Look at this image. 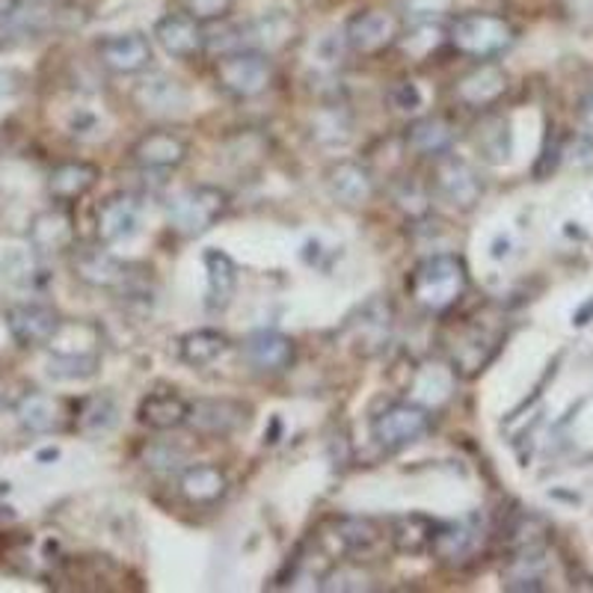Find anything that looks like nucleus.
<instances>
[{
	"label": "nucleus",
	"instance_id": "8",
	"mask_svg": "<svg viewBox=\"0 0 593 593\" xmlns=\"http://www.w3.org/2000/svg\"><path fill=\"white\" fill-rule=\"evenodd\" d=\"M143 228V202L134 194L108 196L96 211V232L101 244H125L140 235Z\"/></svg>",
	"mask_w": 593,
	"mask_h": 593
},
{
	"label": "nucleus",
	"instance_id": "41",
	"mask_svg": "<svg viewBox=\"0 0 593 593\" xmlns=\"http://www.w3.org/2000/svg\"><path fill=\"white\" fill-rule=\"evenodd\" d=\"M582 113H584V119H591V122H593V92L588 96V101H584Z\"/></svg>",
	"mask_w": 593,
	"mask_h": 593
},
{
	"label": "nucleus",
	"instance_id": "28",
	"mask_svg": "<svg viewBox=\"0 0 593 593\" xmlns=\"http://www.w3.org/2000/svg\"><path fill=\"white\" fill-rule=\"evenodd\" d=\"M454 143V125L445 116H424L416 119L410 128H407V146H410L416 155H424V158H443L448 155Z\"/></svg>",
	"mask_w": 593,
	"mask_h": 593
},
{
	"label": "nucleus",
	"instance_id": "5",
	"mask_svg": "<svg viewBox=\"0 0 593 593\" xmlns=\"http://www.w3.org/2000/svg\"><path fill=\"white\" fill-rule=\"evenodd\" d=\"M371 431L386 452H398L419 443L421 436L431 431V412L419 404H392L374 419Z\"/></svg>",
	"mask_w": 593,
	"mask_h": 593
},
{
	"label": "nucleus",
	"instance_id": "2",
	"mask_svg": "<svg viewBox=\"0 0 593 593\" xmlns=\"http://www.w3.org/2000/svg\"><path fill=\"white\" fill-rule=\"evenodd\" d=\"M448 39H452V45L460 54L474 57V60H490V57L505 54L507 48L514 45V39H517V30L502 15L466 12L460 18H454Z\"/></svg>",
	"mask_w": 593,
	"mask_h": 593
},
{
	"label": "nucleus",
	"instance_id": "21",
	"mask_svg": "<svg viewBox=\"0 0 593 593\" xmlns=\"http://www.w3.org/2000/svg\"><path fill=\"white\" fill-rule=\"evenodd\" d=\"M187 412H190V404L175 388H158L140 400L137 419L149 431H175V428L187 424Z\"/></svg>",
	"mask_w": 593,
	"mask_h": 593
},
{
	"label": "nucleus",
	"instance_id": "12",
	"mask_svg": "<svg viewBox=\"0 0 593 593\" xmlns=\"http://www.w3.org/2000/svg\"><path fill=\"white\" fill-rule=\"evenodd\" d=\"M433 182H436L440 196L457 211H472L484 196V184L472 170V163L460 161V158L443 155V161L436 163V178Z\"/></svg>",
	"mask_w": 593,
	"mask_h": 593
},
{
	"label": "nucleus",
	"instance_id": "11",
	"mask_svg": "<svg viewBox=\"0 0 593 593\" xmlns=\"http://www.w3.org/2000/svg\"><path fill=\"white\" fill-rule=\"evenodd\" d=\"M398 18L386 10L356 12L345 27V42L356 54H380L383 48L398 39Z\"/></svg>",
	"mask_w": 593,
	"mask_h": 593
},
{
	"label": "nucleus",
	"instance_id": "10",
	"mask_svg": "<svg viewBox=\"0 0 593 593\" xmlns=\"http://www.w3.org/2000/svg\"><path fill=\"white\" fill-rule=\"evenodd\" d=\"M77 280H84L92 288L104 292H137V280L131 273V264H125L116 256H110L108 249H84L75 256Z\"/></svg>",
	"mask_w": 593,
	"mask_h": 593
},
{
	"label": "nucleus",
	"instance_id": "20",
	"mask_svg": "<svg viewBox=\"0 0 593 593\" xmlns=\"http://www.w3.org/2000/svg\"><path fill=\"white\" fill-rule=\"evenodd\" d=\"M326 187L347 208L366 206L374 196V178L368 173V166H362L359 161L333 163L330 173H326Z\"/></svg>",
	"mask_w": 593,
	"mask_h": 593
},
{
	"label": "nucleus",
	"instance_id": "36",
	"mask_svg": "<svg viewBox=\"0 0 593 593\" xmlns=\"http://www.w3.org/2000/svg\"><path fill=\"white\" fill-rule=\"evenodd\" d=\"M39 252H12L10 261H7V276H10L15 285H22V288H39L48 282V273L39 264Z\"/></svg>",
	"mask_w": 593,
	"mask_h": 593
},
{
	"label": "nucleus",
	"instance_id": "16",
	"mask_svg": "<svg viewBox=\"0 0 593 593\" xmlns=\"http://www.w3.org/2000/svg\"><path fill=\"white\" fill-rule=\"evenodd\" d=\"M155 39L166 54L178 57V60L202 54L208 42L202 24L190 15H163L161 22L155 24Z\"/></svg>",
	"mask_w": 593,
	"mask_h": 593
},
{
	"label": "nucleus",
	"instance_id": "26",
	"mask_svg": "<svg viewBox=\"0 0 593 593\" xmlns=\"http://www.w3.org/2000/svg\"><path fill=\"white\" fill-rule=\"evenodd\" d=\"M383 538L386 534L380 531L378 522L368 517H345L335 522V543L354 561H362L368 555H374Z\"/></svg>",
	"mask_w": 593,
	"mask_h": 593
},
{
	"label": "nucleus",
	"instance_id": "23",
	"mask_svg": "<svg viewBox=\"0 0 593 593\" xmlns=\"http://www.w3.org/2000/svg\"><path fill=\"white\" fill-rule=\"evenodd\" d=\"M101 178V170L89 161H65L51 170L48 175V194L57 202H75L81 196H87Z\"/></svg>",
	"mask_w": 593,
	"mask_h": 593
},
{
	"label": "nucleus",
	"instance_id": "31",
	"mask_svg": "<svg viewBox=\"0 0 593 593\" xmlns=\"http://www.w3.org/2000/svg\"><path fill=\"white\" fill-rule=\"evenodd\" d=\"M388 326H392V309H388V302H366L359 309V314L350 318V330H356L354 345H359L362 354H374L383 345V335H388Z\"/></svg>",
	"mask_w": 593,
	"mask_h": 593
},
{
	"label": "nucleus",
	"instance_id": "37",
	"mask_svg": "<svg viewBox=\"0 0 593 593\" xmlns=\"http://www.w3.org/2000/svg\"><path fill=\"white\" fill-rule=\"evenodd\" d=\"M371 576L362 572L354 564H342V567H335L330 576L321 584V591H371Z\"/></svg>",
	"mask_w": 593,
	"mask_h": 593
},
{
	"label": "nucleus",
	"instance_id": "14",
	"mask_svg": "<svg viewBox=\"0 0 593 593\" xmlns=\"http://www.w3.org/2000/svg\"><path fill=\"white\" fill-rule=\"evenodd\" d=\"M98 60L113 75H137L151 63V42L143 33H116L98 42Z\"/></svg>",
	"mask_w": 593,
	"mask_h": 593
},
{
	"label": "nucleus",
	"instance_id": "19",
	"mask_svg": "<svg viewBox=\"0 0 593 593\" xmlns=\"http://www.w3.org/2000/svg\"><path fill=\"white\" fill-rule=\"evenodd\" d=\"M505 89H507L505 69H498V65L493 63H484L457 81L454 96H457V101L466 104V108L481 110L490 108V104H496L498 98L505 96Z\"/></svg>",
	"mask_w": 593,
	"mask_h": 593
},
{
	"label": "nucleus",
	"instance_id": "29",
	"mask_svg": "<svg viewBox=\"0 0 593 593\" xmlns=\"http://www.w3.org/2000/svg\"><path fill=\"white\" fill-rule=\"evenodd\" d=\"M433 531H436V522L424 514H404V517L392 519V531H388V540L392 546L400 555H424L431 552Z\"/></svg>",
	"mask_w": 593,
	"mask_h": 593
},
{
	"label": "nucleus",
	"instance_id": "32",
	"mask_svg": "<svg viewBox=\"0 0 593 593\" xmlns=\"http://www.w3.org/2000/svg\"><path fill=\"white\" fill-rule=\"evenodd\" d=\"M228 350V335L220 330H194L178 342V356L184 366L208 368L214 366L220 356Z\"/></svg>",
	"mask_w": 593,
	"mask_h": 593
},
{
	"label": "nucleus",
	"instance_id": "1",
	"mask_svg": "<svg viewBox=\"0 0 593 593\" xmlns=\"http://www.w3.org/2000/svg\"><path fill=\"white\" fill-rule=\"evenodd\" d=\"M469 288V273L460 256L454 252H433L416 264L410 276L412 300L428 312H445L460 300Z\"/></svg>",
	"mask_w": 593,
	"mask_h": 593
},
{
	"label": "nucleus",
	"instance_id": "24",
	"mask_svg": "<svg viewBox=\"0 0 593 593\" xmlns=\"http://www.w3.org/2000/svg\"><path fill=\"white\" fill-rule=\"evenodd\" d=\"M228 478L220 466L211 464H194L187 466L178 478V493H182L190 505H214L226 496Z\"/></svg>",
	"mask_w": 593,
	"mask_h": 593
},
{
	"label": "nucleus",
	"instance_id": "9",
	"mask_svg": "<svg viewBox=\"0 0 593 593\" xmlns=\"http://www.w3.org/2000/svg\"><path fill=\"white\" fill-rule=\"evenodd\" d=\"M134 101L149 116H182L184 110L190 108V89L184 87L178 77L155 72V75L143 77L140 84L134 87Z\"/></svg>",
	"mask_w": 593,
	"mask_h": 593
},
{
	"label": "nucleus",
	"instance_id": "22",
	"mask_svg": "<svg viewBox=\"0 0 593 593\" xmlns=\"http://www.w3.org/2000/svg\"><path fill=\"white\" fill-rule=\"evenodd\" d=\"M202 264H206V302L211 312H223L237 288V268L232 256L223 249H206L202 252Z\"/></svg>",
	"mask_w": 593,
	"mask_h": 593
},
{
	"label": "nucleus",
	"instance_id": "6",
	"mask_svg": "<svg viewBox=\"0 0 593 593\" xmlns=\"http://www.w3.org/2000/svg\"><path fill=\"white\" fill-rule=\"evenodd\" d=\"M252 421V407L235 398H199L190 404L187 424L199 436H232Z\"/></svg>",
	"mask_w": 593,
	"mask_h": 593
},
{
	"label": "nucleus",
	"instance_id": "3",
	"mask_svg": "<svg viewBox=\"0 0 593 593\" xmlns=\"http://www.w3.org/2000/svg\"><path fill=\"white\" fill-rule=\"evenodd\" d=\"M228 194L214 184H194L184 187L166 202V220L170 226L184 237H196L214 226L226 214Z\"/></svg>",
	"mask_w": 593,
	"mask_h": 593
},
{
	"label": "nucleus",
	"instance_id": "18",
	"mask_svg": "<svg viewBox=\"0 0 593 593\" xmlns=\"http://www.w3.org/2000/svg\"><path fill=\"white\" fill-rule=\"evenodd\" d=\"M294 22L285 15V12H264L259 18H252L244 27L235 30V42H232V51L237 48H252V51H276L282 45L292 39Z\"/></svg>",
	"mask_w": 593,
	"mask_h": 593
},
{
	"label": "nucleus",
	"instance_id": "17",
	"mask_svg": "<svg viewBox=\"0 0 593 593\" xmlns=\"http://www.w3.org/2000/svg\"><path fill=\"white\" fill-rule=\"evenodd\" d=\"M75 247V220L63 208H48L33 217L30 249L39 256H60Z\"/></svg>",
	"mask_w": 593,
	"mask_h": 593
},
{
	"label": "nucleus",
	"instance_id": "35",
	"mask_svg": "<svg viewBox=\"0 0 593 593\" xmlns=\"http://www.w3.org/2000/svg\"><path fill=\"white\" fill-rule=\"evenodd\" d=\"M312 131L324 146H345L350 140V119L342 108L321 110L312 122Z\"/></svg>",
	"mask_w": 593,
	"mask_h": 593
},
{
	"label": "nucleus",
	"instance_id": "33",
	"mask_svg": "<svg viewBox=\"0 0 593 593\" xmlns=\"http://www.w3.org/2000/svg\"><path fill=\"white\" fill-rule=\"evenodd\" d=\"M81 431L87 436H101V433H110L119 424V404L110 395H96L84 404L81 410Z\"/></svg>",
	"mask_w": 593,
	"mask_h": 593
},
{
	"label": "nucleus",
	"instance_id": "25",
	"mask_svg": "<svg viewBox=\"0 0 593 593\" xmlns=\"http://www.w3.org/2000/svg\"><path fill=\"white\" fill-rule=\"evenodd\" d=\"M472 146L474 151L484 158L486 163H507L510 161V151H514V131H510V119L490 113L484 116L472 131Z\"/></svg>",
	"mask_w": 593,
	"mask_h": 593
},
{
	"label": "nucleus",
	"instance_id": "42",
	"mask_svg": "<svg viewBox=\"0 0 593 593\" xmlns=\"http://www.w3.org/2000/svg\"><path fill=\"white\" fill-rule=\"evenodd\" d=\"M0 400H3V388H0Z\"/></svg>",
	"mask_w": 593,
	"mask_h": 593
},
{
	"label": "nucleus",
	"instance_id": "4",
	"mask_svg": "<svg viewBox=\"0 0 593 593\" xmlns=\"http://www.w3.org/2000/svg\"><path fill=\"white\" fill-rule=\"evenodd\" d=\"M217 84L232 92L235 98H256L270 87L273 81V65L268 54L252 51V48H237L226 51L214 65Z\"/></svg>",
	"mask_w": 593,
	"mask_h": 593
},
{
	"label": "nucleus",
	"instance_id": "40",
	"mask_svg": "<svg viewBox=\"0 0 593 593\" xmlns=\"http://www.w3.org/2000/svg\"><path fill=\"white\" fill-rule=\"evenodd\" d=\"M190 3L199 15H220L228 7V0H190Z\"/></svg>",
	"mask_w": 593,
	"mask_h": 593
},
{
	"label": "nucleus",
	"instance_id": "13",
	"mask_svg": "<svg viewBox=\"0 0 593 593\" xmlns=\"http://www.w3.org/2000/svg\"><path fill=\"white\" fill-rule=\"evenodd\" d=\"M187 151L190 146L175 131H149L131 146V161L149 173H166L187 161Z\"/></svg>",
	"mask_w": 593,
	"mask_h": 593
},
{
	"label": "nucleus",
	"instance_id": "7",
	"mask_svg": "<svg viewBox=\"0 0 593 593\" xmlns=\"http://www.w3.org/2000/svg\"><path fill=\"white\" fill-rule=\"evenodd\" d=\"M3 318H7L10 335L22 347L48 345L57 335V330H60V324H63V318H60L54 306L36 300L12 302Z\"/></svg>",
	"mask_w": 593,
	"mask_h": 593
},
{
	"label": "nucleus",
	"instance_id": "27",
	"mask_svg": "<svg viewBox=\"0 0 593 593\" xmlns=\"http://www.w3.org/2000/svg\"><path fill=\"white\" fill-rule=\"evenodd\" d=\"M15 416L24 431L30 433H54L63 424V407L54 395L45 392H27L15 404Z\"/></svg>",
	"mask_w": 593,
	"mask_h": 593
},
{
	"label": "nucleus",
	"instance_id": "30",
	"mask_svg": "<svg viewBox=\"0 0 593 593\" xmlns=\"http://www.w3.org/2000/svg\"><path fill=\"white\" fill-rule=\"evenodd\" d=\"M478 526L472 519H457V522H436V531H433L431 552L443 561H457V558H466L469 552L474 549L478 543Z\"/></svg>",
	"mask_w": 593,
	"mask_h": 593
},
{
	"label": "nucleus",
	"instance_id": "34",
	"mask_svg": "<svg viewBox=\"0 0 593 593\" xmlns=\"http://www.w3.org/2000/svg\"><path fill=\"white\" fill-rule=\"evenodd\" d=\"M98 366H101V359L98 356H60L51 354L48 359V378L54 380H89L98 374Z\"/></svg>",
	"mask_w": 593,
	"mask_h": 593
},
{
	"label": "nucleus",
	"instance_id": "39",
	"mask_svg": "<svg viewBox=\"0 0 593 593\" xmlns=\"http://www.w3.org/2000/svg\"><path fill=\"white\" fill-rule=\"evenodd\" d=\"M388 98H392V104H395V110H400V113H412V110L421 108V92L416 84H410V81L395 84L392 92H388Z\"/></svg>",
	"mask_w": 593,
	"mask_h": 593
},
{
	"label": "nucleus",
	"instance_id": "38",
	"mask_svg": "<svg viewBox=\"0 0 593 593\" xmlns=\"http://www.w3.org/2000/svg\"><path fill=\"white\" fill-rule=\"evenodd\" d=\"M454 0H404V10L410 12L412 18L419 22H433L445 12H452Z\"/></svg>",
	"mask_w": 593,
	"mask_h": 593
},
{
	"label": "nucleus",
	"instance_id": "15",
	"mask_svg": "<svg viewBox=\"0 0 593 593\" xmlns=\"http://www.w3.org/2000/svg\"><path fill=\"white\" fill-rule=\"evenodd\" d=\"M240 354L247 359V366L261 374H280L285 368H292L294 342L280 330H256L247 335Z\"/></svg>",
	"mask_w": 593,
	"mask_h": 593
}]
</instances>
